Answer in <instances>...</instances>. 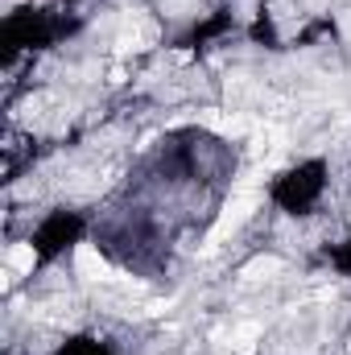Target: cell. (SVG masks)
I'll return each instance as SVG.
<instances>
[{
  "label": "cell",
  "mask_w": 351,
  "mask_h": 355,
  "mask_svg": "<svg viewBox=\"0 0 351 355\" xmlns=\"http://www.w3.org/2000/svg\"><path fill=\"white\" fill-rule=\"evenodd\" d=\"M257 207H261V198H257V194H236V198H228V207H223L219 223L211 227V236H207V248H203V252H215V248H219V240H223V236H232L240 223H248Z\"/></svg>",
  "instance_id": "1"
},
{
  "label": "cell",
  "mask_w": 351,
  "mask_h": 355,
  "mask_svg": "<svg viewBox=\"0 0 351 355\" xmlns=\"http://www.w3.org/2000/svg\"><path fill=\"white\" fill-rule=\"evenodd\" d=\"M75 272H79L83 281H112V268L99 257L95 244H79V248H75Z\"/></svg>",
  "instance_id": "2"
},
{
  "label": "cell",
  "mask_w": 351,
  "mask_h": 355,
  "mask_svg": "<svg viewBox=\"0 0 351 355\" xmlns=\"http://www.w3.org/2000/svg\"><path fill=\"white\" fill-rule=\"evenodd\" d=\"M203 124H211V128L223 132V137H240V132H248V120H240V116H232V112H203Z\"/></svg>",
  "instance_id": "3"
},
{
  "label": "cell",
  "mask_w": 351,
  "mask_h": 355,
  "mask_svg": "<svg viewBox=\"0 0 351 355\" xmlns=\"http://www.w3.org/2000/svg\"><path fill=\"white\" fill-rule=\"evenodd\" d=\"M277 272H281V261L277 257H257V261H248V265L240 268L244 281H273Z\"/></svg>",
  "instance_id": "4"
},
{
  "label": "cell",
  "mask_w": 351,
  "mask_h": 355,
  "mask_svg": "<svg viewBox=\"0 0 351 355\" xmlns=\"http://www.w3.org/2000/svg\"><path fill=\"white\" fill-rule=\"evenodd\" d=\"M257 343H261V327H257V322H240V327L232 331V347L240 355L257 352Z\"/></svg>",
  "instance_id": "5"
},
{
  "label": "cell",
  "mask_w": 351,
  "mask_h": 355,
  "mask_svg": "<svg viewBox=\"0 0 351 355\" xmlns=\"http://www.w3.org/2000/svg\"><path fill=\"white\" fill-rule=\"evenodd\" d=\"M33 265H37L33 244H12V248H8V268H12V272H33Z\"/></svg>",
  "instance_id": "6"
},
{
  "label": "cell",
  "mask_w": 351,
  "mask_h": 355,
  "mask_svg": "<svg viewBox=\"0 0 351 355\" xmlns=\"http://www.w3.org/2000/svg\"><path fill=\"white\" fill-rule=\"evenodd\" d=\"M149 42H153V29L145 25V29H128V33H124V37H120L116 46H120V50L128 54V50H149Z\"/></svg>",
  "instance_id": "7"
}]
</instances>
